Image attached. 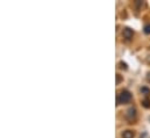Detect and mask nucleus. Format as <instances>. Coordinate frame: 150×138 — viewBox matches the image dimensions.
<instances>
[{
  "instance_id": "nucleus-8",
  "label": "nucleus",
  "mask_w": 150,
  "mask_h": 138,
  "mask_svg": "<svg viewBox=\"0 0 150 138\" xmlns=\"http://www.w3.org/2000/svg\"><path fill=\"white\" fill-rule=\"evenodd\" d=\"M120 68L123 70H127L128 69V66H127V64L126 63H123V62H120Z\"/></svg>"
},
{
  "instance_id": "nucleus-11",
  "label": "nucleus",
  "mask_w": 150,
  "mask_h": 138,
  "mask_svg": "<svg viewBox=\"0 0 150 138\" xmlns=\"http://www.w3.org/2000/svg\"><path fill=\"white\" fill-rule=\"evenodd\" d=\"M140 138H149V137H148V134H147V132H143L142 136H141Z\"/></svg>"
},
{
  "instance_id": "nucleus-12",
  "label": "nucleus",
  "mask_w": 150,
  "mask_h": 138,
  "mask_svg": "<svg viewBox=\"0 0 150 138\" xmlns=\"http://www.w3.org/2000/svg\"><path fill=\"white\" fill-rule=\"evenodd\" d=\"M147 80H148V81L150 82V72L148 73V75H147Z\"/></svg>"
},
{
  "instance_id": "nucleus-10",
  "label": "nucleus",
  "mask_w": 150,
  "mask_h": 138,
  "mask_svg": "<svg viewBox=\"0 0 150 138\" xmlns=\"http://www.w3.org/2000/svg\"><path fill=\"white\" fill-rule=\"evenodd\" d=\"M121 82V77L120 74H116V84H120Z\"/></svg>"
},
{
  "instance_id": "nucleus-7",
  "label": "nucleus",
  "mask_w": 150,
  "mask_h": 138,
  "mask_svg": "<svg viewBox=\"0 0 150 138\" xmlns=\"http://www.w3.org/2000/svg\"><path fill=\"white\" fill-rule=\"evenodd\" d=\"M143 30H144V33H146V34H150V25H146Z\"/></svg>"
},
{
  "instance_id": "nucleus-3",
  "label": "nucleus",
  "mask_w": 150,
  "mask_h": 138,
  "mask_svg": "<svg viewBox=\"0 0 150 138\" xmlns=\"http://www.w3.org/2000/svg\"><path fill=\"white\" fill-rule=\"evenodd\" d=\"M122 35H123V37L126 38V39H130V38H133V30L130 29V28H123V30H122Z\"/></svg>"
},
{
  "instance_id": "nucleus-1",
  "label": "nucleus",
  "mask_w": 150,
  "mask_h": 138,
  "mask_svg": "<svg viewBox=\"0 0 150 138\" xmlns=\"http://www.w3.org/2000/svg\"><path fill=\"white\" fill-rule=\"evenodd\" d=\"M132 100V94L128 91H122L117 96V104H128Z\"/></svg>"
},
{
  "instance_id": "nucleus-9",
  "label": "nucleus",
  "mask_w": 150,
  "mask_h": 138,
  "mask_svg": "<svg viewBox=\"0 0 150 138\" xmlns=\"http://www.w3.org/2000/svg\"><path fill=\"white\" fill-rule=\"evenodd\" d=\"M142 4H143V2H142L141 0H136V1H135V5H136V7H137V8H140V7L142 6Z\"/></svg>"
},
{
  "instance_id": "nucleus-6",
  "label": "nucleus",
  "mask_w": 150,
  "mask_h": 138,
  "mask_svg": "<svg viewBox=\"0 0 150 138\" xmlns=\"http://www.w3.org/2000/svg\"><path fill=\"white\" fill-rule=\"evenodd\" d=\"M142 104H143V106H144L146 108H149V107H150V101L148 100V99L143 100V102H142Z\"/></svg>"
},
{
  "instance_id": "nucleus-5",
  "label": "nucleus",
  "mask_w": 150,
  "mask_h": 138,
  "mask_svg": "<svg viewBox=\"0 0 150 138\" xmlns=\"http://www.w3.org/2000/svg\"><path fill=\"white\" fill-rule=\"evenodd\" d=\"M141 93L144 94V95H148V94H150V89L148 87H142L141 88Z\"/></svg>"
},
{
  "instance_id": "nucleus-2",
  "label": "nucleus",
  "mask_w": 150,
  "mask_h": 138,
  "mask_svg": "<svg viewBox=\"0 0 150 138\" xmlns=\"http://www.w3.org/2000/svg\"><path fill=\"white\" fill-rule=\"evenodd\" d=\"M135 117H136V109H135L134 107L128 108L127 111H126V118H127L129 122H133V121L135 120Z\"/></svg>"
},
{
  "instance_id": "nucleus-4",
  "label": "nucleus",
  "mask_w": 150,
  "mask_h": 138,
  "mask_svg": "<svg viewBox=\"0 0 150 138\" xmlns=\"http://www.w3.org/2000/svg\"><path fill=\"white\" fill-rule=\"evenodd\" d=\"M122 138H134V132L132 130H126L122 132Z\"/></svg>"
}]
</instances>
